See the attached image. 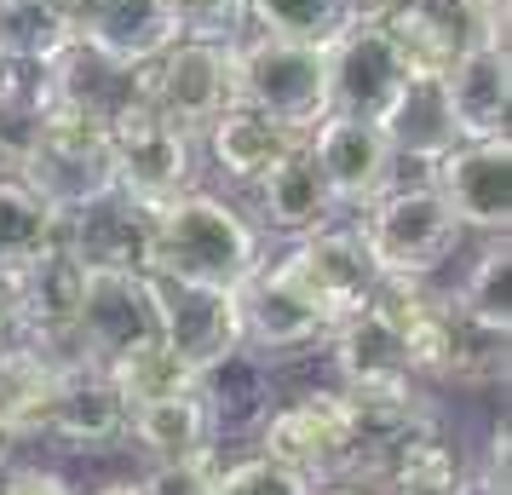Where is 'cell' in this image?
Segmentation results:
<instances>
[{
  "mask_svg": "<svg viewBox=\"0 0 512 495\" xmlns=\"http://www.w3.org/2000/svg\"><path fill=\"white\" fill-rule=\"evenodd\" d=\"M150 277V271H144ZM150 300H156V334L162 346L190 375H208L213 363L242 352V329H236V288L213 283H179V277H150Z\"/></svg>",
  "mask_w": 512,
  "mask_h": 495,
  "instance_id": "30bf717a",
  "label": "cell"
},
{
  "mask_svg": "<svg viewBox=\"0 0 512 495\" xmlns=\"http://www.w3.org/2000/svg\"><path fill=\"white\" fill-rule=\"evenodd\" d=\"M98 495H133V484H104Z\"/></svg>",
  "mask_w": 512,
  "mask_h": 495,
  "instance_id": "ee69618b",
  "label": "cell"
},
{
  "mask_svg": "<svg viewBox=\"0 0 512 495\" xmlns=\"http://www.w3.org/2000/svg\"><path fill=\"white\" fill-rule=\"evenodd\" d=\"M213 409L208 398L185 386V392H173V398H156V403H139V409H127V438H139L156 461H179V455H202L213 449Z\"/></svg>",
  "mask_w": 512,
  "mask_h": 495,
  "instance_id": "484cf974",
  "label": "cell"
},
{
  "mask_svg": "<svg viewBox=\"0 0 512 495\" xmlns=\"http://www.w3.org/2000/svg\"><path fill=\"white\" fill-rule=\"evenodd\" d=\"M403 81L409 75L397 64L380 18H346L323 41V110H334V116L374 121L397 98Z\"/></svg>",
  "mask_w": 512,
  "mask_h": 495,
  "instance_id": "8fae6325",
  "label": "cell"
},
{
  "mask_svg": "<svg viewBox=\"0 0 512 495\" xmlns=\"http://www.w3.org/2000/svg\"><path fill=\"white\" fill-rule=\"evenodd\" d=\"M58 242H64V219L18 173H0V277H18L29 260H41Z\"/></svg>",
  "mask_w": 512,
  "mask_h": 495,
  "instance_id": "4316f807",
  "label": "cell"
},
{
  "mask_svg": "<svg viewBox=\"0 0 512 495\" xmlns=\"http://www.w3.org/2000/svg\"><path fill=\"white\" fill-rule=\"evenodd\" d=\"M305 495H374L369 484H351V478H328V484H311Z\"/></svg>",
  "mask_w": 512,
  "mask_h": 495,
  "instance_id": "ab89813d",
  "label": "cell"
},
{
  "mask_svg": "<svg viewBox=\"0 0 512 495\" xmlns=\"http://www.w3.org/2000/svg\"><path fill=\"white\" fill-rule=\"evenodd\" d=\"M47 432L75 449H110L116 438H127V403L104 369H75L52 392Z\"/></svg>",
  "mask_w": 512,
  "mask_h": 495,
  "instance_id": "603a6c76",
  "label": "cell"
},
{
  "mask_svg": "<svg viewBox=\"0 0 512 495\" xmlns=\"http://www.w3.org/2000/svg\"><path fill=\"white\" fill-rule=\"evenodd\" d=\"M104 133H110V167H116L121 196L156 208L167 196L190 190V179H196V133L167 121L156 104L133 98L121 116L104 121Z\"/></svg>",
  "mask_w": 512,
  "mask_h": 495,
  "instance_id": "5b68a950",
  "label": "cell"
},
{
  "mask_svg": "<svg viewBox=\"0 0 512 495\" xmlns=\"http://www.w3.org/2000/svg\"><path fill=\"white\" fill-rule=\"evenodd\" d=\"M259 455L294 467L311 484L351 478V467H357V426H351L346 392H305V398L282 403L277 415H265Z\"/></svg>",
  "mask_w": 512,
  "mask_h": 495,
  "instance_id": "52a82bcc",
  "label": "cell"
},
{
  "mask_svg": "<svg viewBox=\"0 0 512 495\" xmlns=\"http://www.w3.org/2000/svg\"><path fill=\"white\" fill-rule=\"evenodd\" d=\"M328 346H334L340 392H403V386L420 380L415 363H409L403 323H397L392 300L380 288H374V300L363 311H351L328 329Z\"/></svg>",
  "mask_w": 512,
  "mask_h": 495,
  "instance_id": "9a60e30c",
  "label": "cell"
},
{
  "mask_svg": "<svg viewBox=\"0 0 512 495\" xmlns=\"http://www.w3.org/2000/svg\"><path fill=\"white\" fill-rule=\"evenodd\" d=\"M58 380H64L58 369H47L24 340H12V346L0 352V421L12 426L18 438L47 432V409H52Z\"/></svg>",
  "mask_w": 512,
  "mask_h": 495,
  "instance_id": "f1b7e54d",
  "label": "cell"
},
{
  "mask_svg": "<svg viewBox=\"0 0 512 495\" xmlns=\"http://www.w3.org/2000/svg\"><path fill=\"white\" fill-rule=\"evenodd\" d=\"M231 47H219V41H185V35L167 41V47L139 70V98L144 104H156L167 121H179V127H190V133H202L225 104H236Z\"/></svg>",
  "mask_w": 512,
  "mask_h": 495,
  "instance_id": "9c48e42d",
  "label": "cell"
},
{
  "mask_svg": "<svg viewBox=\"0 0 512 495\" xmlns=\"http://www.w3.org/2000/svg\"><path fill=\"white\" fill-rule=\"evenodd\" d=\"M248 190H254L259 225H271V231H282V236H305V231H317V225H328V219L340 213L334 196H328V185H323V173H317V162L305 156V144L288 150L277 167H265Z\"/></svg>",
  "mask_w": 512,
  "mask_h": 495,
  "instance_id": "7402d4cb",
  "label": "cell"
},
{
  "mask_svg": "<svg viewBox=\"0 0 512 495\" xmlns=\"http://www.w3.org/2000/svg\"><path fill=\"white\" fill-rule=\"evenodd\" d=\"M0 495H75L70 478L52 467H6L0 472Z\"/></svg>",
  "mask_w": 512,
  "mask_h": 495,
  "instance_id": "8d00e7d4",
  "label": "cell"
},
{
  "mask_svg": "<svg viewBox=\"0 0 512 495\" xmlns=\"http://www.w3.org/2000/svg\"><path fill=\"white\" fill-rule=\"evenodd\" d=\"M346 18H351L346 0H248V24L254 29L288 35V41H317V47H323Z\"/></svg>",
  "mask_w": 512,
  "mask_h": 495,
  "instance_id": "d6a6232c",
  "label": "cell"
},
{
  "mask_svg": "<svg viewBox=\"0 0 512 495\" xmlns=\"http://www.w3.org/2000/svg\"><path fill=\"white\" fill-rule=\"evenodd\" d=\"M70 41V29L52 18L47 0H0V58L6 64H47Z\"/></svg>",
  "mask_w": 512,
  "mask_h": 495,
  "instance_id": "4dcf8cb0",
  "label": "cell"
},
{
  "mask_svg": "<svg viewBox=\"0 0 512 495\" xmlns=\"http://www.w3.org/2000/svg\"><path fill=\"white\" fill-rule=\"evenodd\" d=\"M18 340V294H12V277H0V352Z\"/></svg>",
  "mask_w": 512,
  "mask_h": 495,
  "instance_id": "f35d334b",
  "label": "cell"
},
{
  "mask_svg": "<svg viewBox=\"0 0 512 495\" xmlns=\"http://www.w3.org/2000/svg\"><path fill=\"white\" fill-rule=\"evenodd\" d=\"M64 248L81 265H121V271H144L150 254V208L133 196H98L87 208H75L64 219Z\"/></svg>",
  "mask_w": 512,
  "mask_h": 495,
  "instance_id": "ffe728a7",
  "label": "cell"
},
{
  "mask_svg": "<svg viewBox=\"0 0 512 495\" xmlns=\"http://www.w3.org/2000/svg\"><path fill=\"white\" fill-rule=\"evenodd\" d=\"M81 41L98 47L104 58H116V64H127V70H144L167 41H179V29L167 18V0H104L87 18Z\"/></svg>",
  "mask_w": 512,
  "mask_h": 495,
  "instance_id": "d4e9b609",
  "label": "cell"
},
{
  "mask_svg": "<svg viewBox=\"0 0 512 495\" xmlns=\"http://www.w3.org/2000/svg\"><path fill=\"white\" fill-rule=\"evenodd\" d=\"M259 265V231L225 196L208 190H179L150 208V277H179V283L236 288Z\"/></svg>",
  "mask_w": 512,
  "mask_h": 495,
  "instance_id": "6da1fadb",
  "label": "cell"
},
{
  "mask_svg": "<svg viewBox=\"0 0 512 495\" xmlns=\"http://www.w3.org/2000/svg\"><path fill=\"white\" fill-rule=\"evenodd\" d=\"M167 18L185 41L231 47V41L248 35V0H167Z\"/></svg>",
  "mask_w": 512,
  "mask_h": 495,
  "instance_id": "836d02e7",
  "label": "cell"
},
{
  "mask_svg": "<svg viewBox=\"0 0 512 495\" xmlns=\"http://www.w3.org/2000/svg\"><path fill=\"white\" fill-rule=\"evenodd\" d=\"M380 29L403 75L438 81L472 41H507V0H397L392 12H380Z\"/></svg>",
  "mask_w": 512,
  "mask_h": 495,
  "instance_id": "8992f818",
  "label": "cell"
},
{
  "mask_svg": "<svg viewBox=\"0 0 512 495\" xmlns=\"http://www.w3.org/2000/svg\"><path fill=\"white\" fill-rule=\"evenodd\" d=\"M47 75L35 64H6L0 75V173H18L47 127Z\"/></svg>",
  "mask_w": 512,
  "mask_h": 495,
  "instance_id": "83f0119b",
  "label": "cell"
},
{
  "mask_svg": "<svg viewBox=\"0 0 512 495\" xmlns=\"http://www.w3.org/2000/svg\"><path fill=\"white\" fill-rule=\"evenodd\" d=\"M277 271L323 311L328 329L340 317H351V311H363L374 300V288H380V271H374L357 225H334V219L317 225V231L294 236V248L277 260Z\"/></svg>",
  "mask_w": 512,
  "mask_h": 495,
  "instance_id": "ba28073f",
  "label": "cell"
},
{
  "mask_svg": "<svg viewBox=\"0 0 512 495\" xmlns=\"http://www.w3.org/2000/svg\"><path fill=\"white\" fill-rule=\"evenodd\" d=\"M213 467H219L213 449H202V455H179V461H156V467L133 484V495H208Z\"/></svg>",
  "mask_w": 512,
  "mask_h": 495,
  "instance_id": "d590c367",
  "label": "cell"
},
{
  "mask_svg": "<svg viewBox=\"0 0 512 495\" xmlns=\"http://www.w3.org/2000/svg\"><path fill=\"white\" fill-rule=\"evenodd\" d=\"M0 75H6V58H0Z\"/></svg>",
  "mask_w": 512,
  "mask_h": 495,
  "instance_id": "bcb514c9",
  "label": "cell"
},
{
  "mask_svg": "<svg viewBox=\"0 0 512 495\" xmlns=\"http://www.w3.org/2000/svg\"><path fill=\"white\" fill-rule=\"evenodd\" d=\"M104 375H110V386L121 392V403H127V409L156 403V398H173V392L196 386V375H190L185 363L167 352L162 340H144V346H133V352L110 357V363H104Z\"/></svg>",
  "mask_w": 512,
  "mask_h": 495,
  "instance_id": "f546056e",
  "label": "cell"
},
{
  "mask_svg": "<svg viewBox=\"0 0 512 495\" xmlns=\"http://www.w3.org/2000/svg\"><path fill=\"white\" fill-rule=\"evenodd\" d=\"M305 156L317 162L334 208H351V213L363 208V202H374L397 173L380 127L374 121H357V116H334V110H323V116L305 127Z\"/></svg>",
  "mask_w": 512,
  "mask_h": 495,
  "instance_id": "5bb4252c",
  "label": "cell"
},
{
  "mask_svg": "<svg viewBox=\"0 0 512 495\" xmlns=\"http://www.w3.org/2000/svg\"><path fill=\"white\" fill-rule=\"evenodd\" d=\"M455 306L472 311V317L489 323V329H507L512 323V254H507V236H489V248L478 254V265L466 271Z\"/></svg>",
  "mask_w": 512,
  "mask_h": 495,
  "instance_id": "1f68e13d",
  "label": "cell"
},
{
  "mask_svg": "<svg viewBox=\"0 0 512 495\" xmlns=\"http://www.w3.org/2000/svg\"><path fill=\"white\" fill-rule=\"evenodd\" d=\"M455 490H461V484H455ZM449 490V495H455ZM386 495H438V490H386Z\"/></svg>",
  "mask_w": 512,
  "mask_h": 495,
  "instance_id": "f6af8a7d",
  "label": "cell"
},
{
  "mask_svg": "<svg viewBox=\"0 0 512 495\" xmlns=\"http://www.w3.org/2000/svg\"><path fill=\"white\" fill-rule=\"evenodd\" d=\"M363 219H357V236L369 248L380 283H426L461 242V225L455 213L443 208V196L432 179H415L403 185L392 173V185L380 190L374 202H363Z\"/></svg>",
  "mask_w": 512,
  "mask_h": 495,
  "instance_id": "7a4b0ae2",
  "label": "cell"
},
{
  "mask_svg": "<svg viewBox=\"0 0 512 495\" xmlns=\"http://www.w3.org/2000/svg\"><path fill=\"white\" fill-rule=\"evenodd\" d=\"M41 75H47L52 104L81 110V116H93V121L121 116V110L139 98V70H127V64H116V58H104V52L87 47L81 35H70L64 47L52 52L47 64H41Z\"/></svg>",
  "mask_w": 512,
  "mask_h": 495,
  "instance_id": "ac0fdd59",
  "label": "cell"
},
{
  "mask_svg": "<svg viewBox=\"0 0 512 495\" xmlns=\"http://www.w3.org/2000/svg\"><path fill=\"white\" fill-rule=\"evenodd\" d=\"M397 0H346V12L351 18H380V12H392Z\"/></svg>",
  "mask_w": 512,
  "mask_h": 495,
  "instance_id": "60d3db41",
  "label": "cell"
},
{
  "mask_svg": "<svg viewBox=\"0 0 512 495\" xmlns=\"http://www.w3.org/2000/svg\"><path fill=\"white\" fill-rule=\"evenodd\" d=\"M196 144L208 150V162L236 179V185H254L265 167H277L288 150H300L305 144V127H288V121H271L248 110V104H225L219 116L196 133Z\"/></svg>",
  "mask_w": 512,
  "mask_h": 495,
  "instance_id": "d6986e66",
  "label": "cell"
},
{
  "mask_svg": "<svg viewBox=\"0 0 512 495\" xmlns=\"http://www.w3.org/2000/svg\"><path fill=\"white\" fill-rule=\"evenodd\" d=\"M507 421L495 426V432H489V449H484V472H478V478H489V484H495V490H507Z\"/></svg>",
  "mask_w": 512,
  "mask_h": 495,
  "instance_id": "74e56055",
  "label": "cell"
},
{
  "mask_svg": "<svg viewBox=\"0 0 512 495\" xmlns=\"http://www.w3.org/2000/svg\"><path fill=\"white\" fill-rule=\"evenodd\" d=\"M18 179H24L58 219H70L75 208L110 196V190H116V167H110V133H104V121L81 116V110H64V104H47L41 144H35V156L18 167Z\"/></svg>",
  "mask_w": 512,
  "mask_h": 495,
  "instance_id": "3957f363",
  "label": "cell"
},
{
  "mask_svg": "<svg viewBox=\"0 0 512 495\" xmlns=\"http://www.w3.org/2000/svg\"><path fill=\"white\" fill-rule=\"evenodd\" d=\"M236 104L259 116L311 127L323 116V47L317 41H288V35H242L231 47Z\"/></svg>",
  "mask_w": 512,
  "mask_h": 495,
  "instance_id": "277c9868",
  "label": "cell"
},
{
  "mask_svg": "<svg viewBox=\"0 0 512 495\" xmlns=\"http://www.w3.org/2000/svg\"><path fill=\"white\" fill-rule=\"evenodd\" d=\"M236 329H242V352H305L328 340V317L300 288L282 277L277 265L259 260L242 283H236Z\"/></svg>",
  "mask_w": 512,
  "mask_h": 495,
  "instance_id": "2e32d148",
  "label": "cell"
},
{
  "mask_svg": "<svg viewBox=\"0 0 512 495\" xmlns=\"http://www.w3.org/2000/svg\"><path fill=\"white\" fill-rule=\"evenodd\" d=\"M443 208L455 213L461 231H484V236H507L512 225V144L501 139H461L449 144L432 173Z\"/></svg>",
  "mask_w": 512,
  "mask_h": 495,
  "instance_id": "7c38bea8",
  "label": "cell"
},
{
  "mask_svg": "<svg viewBox=\"0 0 512 495\" xmlns=\"http://www.w3.org/2000/svg\"><path fill=\"white\" fill-rule=\"evenodd\" d=\"M374 127L392 150V162H415L426 173L449 144H461L455 121H449V104H443V81H432V75H409L392 104L374 116Z\"/></svg>",
  "mask_w": 512,
  "mask_h": 495,
  "instance_id": "44dd1931",
  "label": "cell"
},
{
  "mask_svg": "<svg viewBox=\"0 0 512 495\" xmlns=\"http://www.w3.org/2000/svg\"><path fill=\"white\" fill-rule=\"evenodd\" d=\"M81 277H87V265L75 260L64 242H58V248H47L41 260H29L24 271L12 277V294H18V334L75 329Z\"/></svg>",
  "mask_w": 512,
  "mask_h": 495,
  "instance_id": "cb8c5ba5",
  "label": "cell"
},
{
  "mask_svg": "<svg viewBox=\"0 0 512 495\" xmlns=\"http://www.w3.org/2000/svg\"><path fill=\"white\" fill-rule=\"evenodd\" d=\"M18 444H24V438H18V432H12V426L0 421V472L12 467V455H18Z\"/></svg>",
  "mask_w": 512,
  "mask_h": 495,
  "instance_id": "b9f144b4",
  "label": "cell"
},
{
  "mask_svg": "<svg viewBox=\"0 0 512 495\" xmlns=\"http://www.w3.org/2000/svg\"><path fill=\"white\" fill-rule=\"evenodd\" d=\"M443 104L461 139H501L507 133V104H512V58L507 41H472V47L438 75Z\"/></svg>",
  "mask_w": 512,
  "mask_h": 495,
  "instance_id": "e0dca14e",
  "label": "cell"
},
{
  "mask_svg": "<svg viewBox=\"0 0 512 495\" xmlns=\"http://www.w3.org/2000/svg\"><path fill=\"white\" fill-rule=\"evenodd\" d=\"M75 334L98 369L110 357L133 352L156 334V300H150V277L144 271H121V265H87L81 277V300H75Z\"/></svg>",
  "mask_w": 512,
  "mask_h": 495,
  "instance_id": "4fadbf2b",
  "label": "cell"
},
{
  "mask_svg": "<svg viewBox=\"0 0 512 495\" xmlns=\"http://www.w3.org/2000/svg\"><path fill=\"white\" fill-rule=\"evenodd\" d=\"M455 495H507V490H495V484H489V478H466L461 490Z\"/></svg>",
  "mask_w": 512,
  "mask_h": 495,
  "instance_id": "7bdbcfd3",
  "label": "cell"
},
{
  "mask_svg": "<svg viewBox=\"0 0 512 495\" xmlns=\"http://www.w3.org/2000/svg\"><path fill=\"white\" fill-rule=\"evenodd\" d=\"M305 490H311V478H300L294 467H282L271 455L213 467V484H208V495H305Z\"/></svg>",
  "mask_w": 512,
  "mask_h": 495,
  "instance_id": "e575fe53",
  "label": "cell"
}]
</instances>
